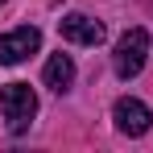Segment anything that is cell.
<instances>
[{
	"mask_svg": "<svg viewBox=\"0 0 153 153\" xmlns=\"http://www.w3.org/2000/svg\"><path fill=\"white\" fill-rule=\"evenodd\" d=\"M46 87L50 91H71V83H75V62H71V54H50V62H46Z\"/></svg>",
	"mask_w": 153,
	"mask_h": 153,
	"instance_id": "6",
	"label": "cell"
},
{
	"mask_svg": "<svg viewBox=\"0 0 153 153\" xmlns=\"http://www.w3.org/2000/svg\"><path fill=\"white\" fill-rule=\"evenodd\" d=\"M37 46H42V29H33V25H21L13 33H4L0 37V66L25 62L29 54H37Z\"/></svg>",
	"mask_w": 153,
	"mask_h": 153,
	"instance_id": "3",
	"label": "cell"
},
{
	"mask_svg": "<svg viewBox=\"0 0 153 153\" xmlns=\"http://www.w3.org/2000/svg\"><path fill=\"white\" fill-rule=\"evenodd\" d=\"M0 116H4L8 132H25V128L33 124V116H37L33 87H29V83H4V87H0Z\"/></svg>",
	"mask_w": 153,
	"mask_h": 153,
	"instance_id": "1",
	"label": "cell"
},
{
	"mask_svg": "<svg viewBox=\"0 0 153 153\" xmlns=\"http://www.w3.org/2000/svg\"><path fill=\"white\" fill-rule=\"evenodd\" d=\"M145 58H149V33L137 25V29H124L120 42H116V54H112V66L120 79H137L145 71Z\"/></svg>",
	"mask_w": 153,
	"mask_h": 153,
	"instance_id": "2",
	"label": "cell"
},
{
	"mask_svg": "<svg viewBox=\"0 0 153 153\" xmlns=\"http://www.w3.org/2000/svg\"><path fill=\"white\" fill-rule=\"evenodd\" d=\"M58 33L66 42H75V46H100L103 42V25L95 17H83V13H66L58 21Z\"/></svg>",
	"mask_w": 153,
	"mask_h": 153,
	"instance_id": "5",
	"label": "cell"
},
{
	"mask_svg": "<svg viewBox=\"0 0 153 153\" xmlns=\"http://www.w3.org/2000/svg\"><path fill=\"white\" fill-rule=\"evenodd\" d=\"M0 4H4V0H0Z\"/></svg>",
	"mask_w": 153,
	"mask_h": 153,
	"instance_id": "7",
	"label": "cell"
},
{
	"mask_svg": "<svg viewBox=\"0 0 153 153\" xmlns=\"http://www.w3.org/2000/svg\"><path fill=\"white\" fill-rule=\"evenodd\" d=\"M112 120H116V128H120L124 137H145L149 124H153V112L141 100L124 95V100H116V108H112Z\"/></svg>",
	"mask_w": 153,
	"mask_h": 153,
	"instance_id": "4",
	"label": "cell"
}]
</instances>
